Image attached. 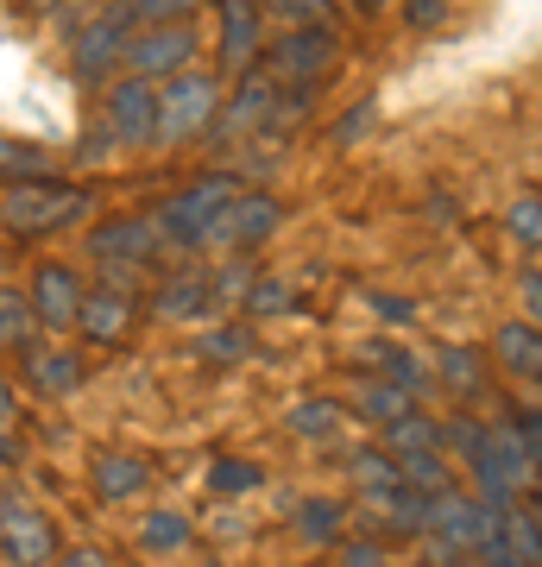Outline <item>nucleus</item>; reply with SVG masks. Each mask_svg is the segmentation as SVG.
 Listing matches in <instances>:
<instances>
[{
	"mask_svg": "<svg viewBox=\"0 0 542 567\" xmlns=\"http://www.w3.org/2000/svg\"><path fill=\"white\" fill-rule=\"evenodd\" d=\"M101 215V189L89 177H39L0 189V234L13 246H44L58 234H82Z\"/></svg>",
	"mask_w": 542,
	"mask_h": 567,
	"instance_id": "f257e3e1",
	"label": "nucleus"
},
{
	"mask_svg": "<svg viewBox=\"0 0 542 567\" xmlns=\"http://www.w3.org/2000/svg\"><path fill=\"white\" fill-rule=\"evenodd\" d=\"M442 447H454L467 461V486L480 498L485 511H511L523 505V492H530V461H523V447L511 442V429L504 423H480V416H448L442 423Z\"/></svg>",
	"mask_w": 542,
	"mask_h": 567,
	"instance_id": "f03ea898",
	"label": "nucleus"
},
{
	"mask_svg": "<svg viewBox=\"0 0 542 567\" xmlns=\"http://www.w3.org/2000/svg\"><path fill=\"white\" fill-rule=\"evenodd\" d=\"M58 32H63V70H70V82H76L82 95H101L108 82L121 76L133 25L121 20L114 0H89V7L58 13Z\"/></svg>",
	"mask_w": 542,
	"mask_h": 567,
	"instance_id": "7ed1b4c3",
	"label": "nucleus"
},
{
	"mask_svg": "<svg viewBox=\"0 0 542 567\" xmlns=\"http://www.w3.org/2000/svg\"><path fill=\"white\" fill-rule=\"evenodd\" d=\"M241 189H246V183L234 177V171H202L196 183H183L177 196H164V203L152 208L164 246H171V252H208V246H215V221H222V208L234 203Z\"/></svg>",
	"mask_w": 542,
	"mask_h": 567,
	"instance_id": "20e7f679",
	"label": "nucleus"
},
{
	"mask_svg": "<svg viewBox=\"0 0 542 567\" xmlns=\"http://www.w3.org/2000/svg\"><path fill=\"white\" fill-rule=\"evenodd\" d=\"M222 107V70H177V76L158 82V133H152V152H183V145H202L208 121Z\"/></svg>",
	"mask_w": 542,
	"mask_h": 567,
	"instance_id": "39448f33",
	"label": "nucleus"
},
{
	"mask_svg": "<svg viewBox=\"0 0 542 567\" xmlns=\"http://www.w3.org/2000/svg\"><path fill=\"white\" fill-rule=\"evenodd\" d=\"M145 316V297H140V271L126 265H95V284L82 290V316H76V334L89 347H121Z\"/></svg>",
	"mask_w": 542,
	"mask_h": 567,
	"instance_id": "423d86ee",
	"label": "nucleus"
},
{
	"mask_svg": "<svg viewBox=\"0 0 542 567\" xmlns=\"http://www.w3.org/2000/svg\"><path fill=\"white\" fill-rule=\"evenodd\" d=\"M259 70L290 95H321L341 76V32H278V39H265Z\"/></svg>",
	"mask_w": 542,
	"mask_h": 567,
	"instance_id": "0eeeda50",
	"label": "nucleus"
},
{
	"mask_svg": "<svg viewBox=\"0 0 542 567\" xmlns=\"http://www.w3.org/2000/svg\"><path fill=\"white\" fill-rule=\"evenodd\" d=\"M164 234L152 221V208H126V215H95L82 227V259L89 265H126V271H152L164 265Z\"/></svg>",
	"mask_w": 542,
	"mask_h": 567,
	"instance_id": "6e6552de",
	"label": "nucleus"
},
{
	"mask_svg": "<svg viewBox=\"0 0 542 567\" xmlns=\"http://www.w3.org/2000/svg\"><path fill=\"white\" fill-rule=\"evenodd\" d=\"M95 121L101 133L114 140V152H152V133H158V82L140 76H114L95 95Z\"/></svg>",
	"mask_w": 542,
	"mask_h": 567,
	"instance_id": "1a4fd4ad",
	"label": "nucleus"
},
{
	"mask_svg": "<svg viewBox=\"0 0 542 567\" xmlns=\"http://www.w3.org/2000/svg\"><path fill=\"white\" fill-rule=\"evenodd\" d=\"M265 39H272V20H265L259 0H215V70L222 82H241L259 70L265 58Z\"/></svg>",
	"mask_w": 542,
	"mask_h": 567,
	"instance_id": "9d476101",
	"label": "nucleus"
},
{
	"mask_svg": "<svg viewBox=\"0 0 542 567\" xmlns=\"http://www.w3.org/2000/svg\"><path fill=\"white\" fill-rule=\"evenodd\" d=\"M202 58V25L196 20H177V25H145L126 39V58H121V76H140V82H164L190 70Z\"/></svg>",
	"mask_w": 542,
	"mask_h": 567,
	"instance_id": "9b49d317",
	"label": "nucleus"
},
{
	"mask_svg": "<svg viewBox=\"0 0 542 567\" xmlns=\"http://www.w3.org/2000/svg\"><path fill=\"white\" fill-rule=\"evenodd\" d=\"M13 360H20L25 391L44 398V404H63V398H76V391L89 385V360H82V347L63 341V334H39V341L20 347Z\"/></svg>",
	"mask_w": 542,
	"mask_h": 567,
	"instance_id": "f8f14e48",
	"label": "nucleus"
},
{
	"mask_svg": "<svg viewBox=\"0 0 542 567\" xmlns=\"http://www.w3.org/2000/svg\"><path fill=\"white\" fill-rule=\"evenodd\" d=\"M82 265L70 259H32V278H25V297H32V316H39L44 334H63L76 341V316H82Z\"/></svg>",
	"mask_w": 542,
	"mask_h": 567,
	"instance_id": "ddd939ff",
	"label": "nucleus"
},
{
	"mask_svg": "<svg viewBox=\"0 0 542 567\" xmlns=\"http://www.w3.org/2000/svg\"><path fill=\"white\" fill-rule=\"evenodd\" d=\"M272 102H278V82L265 76V70L241 76L234 82V95H222V107H215V121H208L202 145L227 152V145H241V140H259L265 121H272Z\"/></svg>",
	"mask_w": 542,
	"mask_h": 567,
	"instance_id": "4468645a",
	"label": "nucleus"
},
{
	"mask_svg": "<svg viewBox=\"0 0 542 567\" xmlns=\"http://www.w3.org/2000/svg\"><path fill=\"white\" fill-rule=\"evenodd\" d=\"M222 303H215V271L202 265H183V271H164L158 290L145 297V322L158 328H183V322H215Z\"/></svg>",
	"mask_w": 542,
	"mask_h": 567,
	"instance_id": "2eb2a0df",
	"label": "nucleus"
},
{
	"mask_svg": "<svg viewBox=\"0 0 542 567\" xmlns=\"http://www.w3.org/2000/svg\"><path fill=\"white\" fill-rule=\"evenodd\" d=\"M278 227H284L278 196H272V189H241V196L222 208V221H215V246L234 252V259H246V252H259V246L278 240Z\"/></svg>",
	"mask_w": 542,
	"mask_h": 567,
	"instance_id": "dca6fc26",
	"label": "nucleus"
},
{
	"mask_svg": "<svg viewBox=\"0 0 542 567\" xmlns=\"http://www.w3.org/2000/svg\"><path fill=\"white\" fill-rule=\"evenodd\" d=\"M0 555H7V567H51L63 555L58 524H51L39 505L7 498V511H0Z\"/></svg>",
	"mask_w": 542,
	"mask_h": 567,
	"instance_id": "f3484780",
	"label": "nucleus"
},
{
	"mask_svg": "<svg viewBox=\"0 0 542 567\" xmlns=\"http://www.w3.org/2000/svg\"><path fill=\"white\" fill-rule=\"evenodd\" d=\"M492 529H499V511H485L473 492H442V498H436V524H429V536L448 543L454 555H467V548L480 555V543L492 536Z\"/></svg>",
	"mask_w": 542,
	"mask_h": 567,
	"instance_id": "a211bd4d",
	"label": "nucleus"
},
{
	"mask_svg": "<svg viewBox=\"0 0 542 567\" xmlns=\"http://www.w3.org/2000/svg\"><path fill=\"white\" fill-rule=\"evenodd\" d=\"M492 360H499L504 379L542 391V328L523 316V322H499L492 328Z\"/></svg>",
	"mask_w": 542,
	"mask_h": 567,
	"instance_id": "6ab92c4d",
	"label": "nucleus"
},
{
	"mask_svg": "<svg viewBox=\"0 0 542 567\" xmlns=\"http://www.w3.org/2000/svg\"><path fill=\"white\" fill-rule=\"evenodd\" d=\"M347 410H354V423L385 429V423H398V416H410V410H417V391L398 385V379H379V372H360V385H354Z\"/></svg>",
	"mask_w": 542,
	"mask_h": 567,
	"instance_id": "aec40b11",
	"label": "nucleus"
},
{
	"mask_svg": "<svg viewBox=\"0 0 542 567\" xmlns=\"http://www.w3.org/2000/svg\"><path fill=\"white\" fill-rule=\"evenodd\" d=\"M89 486H95L101 505H133V498H145V486H152V461H145V454H95Z\"/></svg>",
	"mask_w": 542,
	"mask_h": 567,
	"instance_id": "412c9836",
	"label": "nucleus"
},
{
	"mask_svg": "<svg viewBox=\"0 0 542 567\" xmlns=\"http://www.w3.org/2000/svg\"><path fill=\"white\" fill-rule=\"evenodd\" d=\"M436 385L454 391V398H485V347H467V341H436Z\"/></svg>",
	"mask_w": 542,
	"mask_h": 567,
	"instance_id": "4be33fe9",
	"label": "nucleus"
},
{
	"mask_svg": "<svg viewBox=\"0 0 542 567\" xmlns=\"http://www.w3.org/2000/svg\"><path fill=\"white\" fill-rule=\"evenodd\" d=\"M63 164L51 145L25 140V133H0V189H13V183H39V177H58Z\"/></svg>",
	"mask_w": 542,
	"mask_h": 567,
	"instance_id": "5701e85b",
	"label": "nucleus"
},
{
	"mask_svg": "<svg viewBox=\"0 0 542 567\" xmlns=\"http://www.w3.org/2000/svg\"><path fill=\"white\" fill-rule=\"evenodd\" d=\"M354 360H360L366 372H379V379H398V385H410L417 398L429 391V379H436V372H422L417 353H403V347H398V341H385V334L360 341V347H354Z\"/></svg>",
	"mask_w": 542,
	"mask_h": 567,
	"instance_id": "b1692460",
	"label": "nucleus"
},
{
	"mask_svg": "<svg viewBox=\"0 0 542 567\" xmlns=\"http://www.w3.org/2000/svg\"><path fill=\"white\" fill-rule=\"evenodd\" d=\"M347 423H354V410H347L341 398H303V404L284 410V429L303 435V442H328V435H341Z\"/></svg>",
	"mask_w": 542,
	"mask_h": 567,
	"instance_id": "393cba45",
	"label": "nucleus"
},
{
	"mask_svg": "<svg viewBox=\"0 0 542 567\" xmlns=\"http://www.w3.org/2000/svg\"><path fill=\"white\" fill-rule=\"evenodd\" d=\"M284 32H341V0H259Z\"/></svg>",
	"mask_w": 542,
	"mask_h": 567,
	"instance_id": "a878e982",
	"label": "nucleus"
},
{
	"mask_svg": "<svg viewBox=\"0 0 542 567\" xmlns=\"http://www.w3.org/2000/svg\"><path fill=\"white\" fill-rule=\"evenodd\" d=\"M44 328L32 316V297H25V284H0V353H20L32 347Z\"/></svg>",
	"mask_w": 542,
	"mask_h": 567,
	"instance_id": "bb28decb",
	"label": "nucleus"
},
{
	"mask_svg": "<svg viewBox=\"0 0 542 567\" xmlns=\"http://www.w3.org/2000/svg\"><path fill=\"white\" fill-rule=\"evenodd\" d=\"M253 347H259V334H253V322H215L208 334L196 341V360L202 365H241V360H253Z\"/></svg>",
	"mask_w": 542,
	"mask_h": 567,
	"instance_id": "cd10ccee",
	"label": "nucleus"
},
{
	"mask_svg": "<svg viewBox=\"0 0 542 567\" xmlns=\"http://www.w3.org/2000/svg\"><path fill=\"white\" fill-rule=\"evenodd\" d=\"M379 447H385V454H398V461L429 454V447H442V423H436V416H422V410H410V416H398V423L379 429Z\"/></svg>",
	"mask_w": 542,
	"mask_h": 567,
	"instance_id": "c85d7f7f",
	"label": "nucleus"
},
{
	"mask_svg": "<svg viewBox=\"0 0 542 567\" xmlns=\"http://www.w3.org/2000/svg\"><path fill=\"white\" fill-rule=\"evenodd\" d=\"M297 536L309 548H335L347 536V505H335V498H303L297 505Z\"/></svg>",
	"mask_w": 542,
	"mask_h": 567,
	"instance_id": "c756f323",
	"label": "nucleus"
},
{
	"mask_svg": "<svg viewBox=\"0 0 542 567\" xmlns=\"http://www.w3.org/2000/svg\"><path fill=\"white\" fill-rule=\"evenodd\" d=\"M297 309V290L284 278H272V271H259V278L246 284V297H241V316L246 322H265V316H290Z\"/></svg>",
	"mask_w": 542,
	"mask_h": 567,
	"instance_id": "7c9ffc66",
	"label": "nucleus"
},
{
	"mask_svg": "<svg viewBox=\"0 0 542 567\" xmlns=\"http://www.w3.org/2000/svg\"><path fill=\"white\" fill-rule=\"evenodd\" d=\"M121 7V20L133 25V32H145V25H177V20H196L208 0H114Z\"/></svg>",
	"mask_w": 542,
	"mask_h": 567,
	"instance_id": "2f4dec72",
	"label": "nucleus"
},
{
	"mask_svg": "<svg viewBox=\"0 0 542 567\" xmlns=\"http://www.w3.org/2000/svg\"><path fill=\"white\" fill-rule=\"evenodd\" d=\"M190 536H196V529H190L183 511H145V517H140V543L152 548V555H183Z\"/></svg>",
	"mask_w": 542,
	"mask_h": 567,
	"instance_id": "473e14b6",
	"label": "nucleus"
},
{
	"mask_svg": "<svg viewBox=\"0 0 542 567\" xmlns=\"http://www.w3.org/2000/svg\"><path fill=\"white\" fill-rule=\"evenodd\" d=\"M347 473H354V486H360V492H385V486H398V480H403L398 454H385L379 442L354 447V454H347Z\"/></svg>",
	"mask_w": 542,
	"mask_h": 567,
	"instance_id": "72a5a7b5",
	"label": "nucleus"
},
{
	"mask_svg": "<svg viewBox=\"0 0 542 567\" xmlns=\"http://www.w3.org/2000/svg\"><path fill=\"white\" fill-rule=\"evenodd\" d=\"M265 486V466L259 461H241V454H222V461L208 466V492L215 498H246V492Z\"/></svg>",
	"mask_w": 542,
	"mask_h": 567,
	"instance_id": "f704fd0d",
	"label": "nucleus"
},
{
	"mask_svg": "<svg viewBox=\"0 0 542 567\" xmlns=\"http://www.w3.org/2000/svg\"><path fill=\"white\" fill-rule=\"evenodd\" d=\"M398 466H403V486L429 492V498H442V492H454V466H448V454H442V447H429V454H410V461H398Z\"/></svg>",
	"mask_w": 542,
	"mask_h": 567,
	"instance_id": "c9c22d12",
	"label": "nucleus"
},
{
	"mask_svg": "<svg viewBox=\"0 0 542 567\" xmlns=\"http://www.w3.org/2000/svg\"><path fill=\"white\" fill-rule=\"evenodd\" d=\"M504 429H511V442L523 447L530 473H542V404H511L504 410Z\"/></svg>",
	"mask_w": 542,
	"mask_h": 567,
	"instance_id": "e433bc0d",
	"label": "nucleus"
},
{
	"mask_svg": "<svg viewBox=\"0 0 542 567\" xmlns=\"http://www.w3.org/2000/svg\"><path fill=\"white\" fill-rule=\"evenodd\" d=\"M504 227H511V240L518 246L542 252V189H523L518 203H511V215H504Z\"/></svg>",
	"mask_w": 542,
	"mask_h": 567,
	"instance_id": "4c0bfd02",
	"label": "nucleus"
},
{
	"mask_svg": "<svg viewBox=\"0 0 542 567\" xmlns=\"http://www.w3.org/2000/svg\"><path fill=\"white\" fill-rule=\"evenodd\" d=\"M70 158H76V171H95V164L121 158V152H114V140H108V133H101V121H82L76 145H70Z\"/></svg>",
	"mask_w": 542,
	"mask_h": 567,
	"instance_id": "58836bf2",
	"label": "nucleus"
},
{
	"mask_svg": "<svg viewBox=\"0 0 542 567\" xmlns=\"http://www.w3.org/2000/svg\"><path fill=\"white\" fill-rule=\"evenodd\" d=\"M335 567H391L379 536H341L335 543Z\"/></svg>",
	"mask_w": 542,
	"mask_h": 567,
	"instance_id": "ea45409f",
	"label": "nucleus"
},
{
	"mask_svg": "<svg viewBox=\"0 0 542 567\" xmlns=\"http://www.w3.org/2000/svg\"><path fill=\"white\" fill-rule=\"evenodd\" d=\"M372 114H379L372 102H354V107L341 114V121L328 126V140H335V145H360L366 133H372Z\"/></svg>",
	"mask_w": 542,
	"mask_h": 567,
	"instance_id": "a19ab883",
	"label": "nucleus"
},
{
	"mask_svg": "<svg viewBox=\"0 0 542 567\" xmlns=\"http://www.w3.org/2000/svg\"><path fill=\"white\" fill-rule=\"evenodd\" d=\"M259 278V271H253V265L246 259H234V265H222V271H215V303H234V297H246V284Z\"/></svg>",
	"mask_w": 542,
	"mask_h": 567,
	"instance_id": "79ce46f5",
	"label": "nucleus"
},
{
	"mask_svg": "<svg viewBox=\"0 0 542 567\" xmlns=\"http://www.w3.org/2000/svg\"><path fill=\"white\" fill-rule=\"evenodd\" d=\"M398 7H403V25L410 32H436L448 20V0H398Z\"/></svg>",
	"mask_w": 542,
	"mask_h": 567,
	"instance_id": "37998d69",
	"label": "nucleus"
},
{
	"mask_svg": "<svg viewBox=\"0 0 542 567\" xmlns=\"http://www.w3.org/2000/svg\"><path fill=\"white\" fill-rule=\"evenodd\" d=\"M518 297H523V316L542 328V265H523L518 271Z\"/></svg>",
	"mask_w": 542,
	"mask_h": 567,
	"instance_id": "c03bdc74",
	"label": "nucleus"
},
{
	"mask_svg": "<svg viewBox=\"0 0 542 567\" xmlns=\"http://www.w3.org/2000/svg\"><path fill=\"white\" fill-rule=\"evenodd\" d=\"M13 7H20V20H58L70 7H89V0H13Z\"/></svg>",
	"mask_w": 542,
	"mask_h": 567,
	"instance_id": "a18cd8bd",
	"label": "nucleus"
},
{
	"mask_svg": "<svg viewBox=\"0 0 542 567\" xmlns=\"http://www.w3.org/2000/svg\"><path fill=\"white\" fill-rule=\"evenodd\" d=\"M480 561H485V567H530V561H523V555H511V548L499 543V529H492V536H485V543H480Z\"/></svg>",
	"mask_w": 542,
	"mask_h": 567,
	"instance_id": "49530a36",
	"label": "nucleus"
},
{
	"mask_svg": "<svg viewBox=\"0 0 542 567\" xmlns=\"http://www.w3.org/2000/svg\"><path fill=\"white\" fill-rule=\"evenodd\" d=\"M372 316H379V322H410L417 303H403V297H372Z\"/></svg>",
	"mask_w": 542,
	"mask_h": 567,
	"instance_id": "de8ad7c7",
	"label": "nucleus"
},
{
	"mask_svg": "<svg viewBox=\"0 0 542 567\" xmlns=\"http://www.w3.org/2000/svg\"><path fill=\"white\" fill-rule=\"evenodd\" d=\"M51 567H108V555H101V548H63Z\"/></svg>",
	"mask_w": 542,
	"mask_h": 567,
	"instance_id": "09e8293b",
	"label": "nucleus"
},
{
	"mask_svg": "<svg viewBox=\"0 0 542 567\" xmlns=\"http://www.w3.org/2000/svg\"><path fill=\"white\" fill-rule=\"evenodd\" d=\"M25 461V447H20V435H13V429L0 423V466H20Z\"/></svg>",
	"mask_w": 542,
	"mask_h": 567,
	"instance_id": "8fccbe9b",
	"label": "nucleus"
},
{
	"mask_svg": "<svg viewBox=\"0 0 542 567\" xmlns=\"http://www.w3.org/2000/svg\"><path fill=\"white\" fill-rule=\"evenodd\" d=\"M13 416H20V391L0 379V423H13Z\"/></svg>",
	"mask_w": 542,
	"mask_h": 567,
	"instance_id": "3c124183",
	"label": "nucleus"
},
{
	"mask_svg": "<svg viewBox=\"0 0 542 567\" xmlns=\"http://www.w3.org/2000/svg\"><path fill=\"white\" fill-rule=\"evenodd\" d=\"M0 511H7V492H0Z\"/></svg>",
	"mask_w": 542,
	"mask_h": 567,
	"instance_id": "603ef678",
	"label": "nucleus"
},
{
	"mask_svg": "<svg viewBox=\"0 0 542 567\" xmlns=\"http://www.w3.org/2000/svg\"><path fill=\"white\" fill-rule=\"evenodd\" d=\"M0 271H7V252H0Z\"/></svg>",
	"mask_w": 542,
	"mask_h": 567,
	"instance_id": "864d4df0",
	"label": "nucleus"
}]
</instances>
